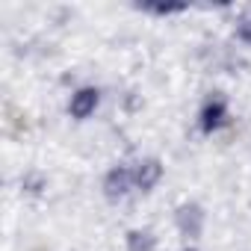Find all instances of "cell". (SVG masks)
Masks as SVG:
<instances>
[{
  "mask_svg": "<svg viewBox=\"0 0 251 251\" xmlns=\"http://www.w3.org/2000/svg\"><path fill=\"white\" fill-rule=\"evenodd\" d=\"M175 219H177L180 233H183V236H189V239H195V236L201 233V227H204V213H201V207H198V204H180Z\"/></svg>",
  "mask_w": 251,
  "mask_h": 251,
  "instance_id": "cell-1",
  "label": "cell"
},
{
  "mask_svg": "<svg viewBox=\"0 0 251 251\" xmlns=\"http://www.w3.org/2000/svg\"><path fill=\"white\" fill-rule=\"evenodd\" d=\"M130 186H136V180H133V169H127V166L112 169V172L106 175V180H103V189H106V195H109V198H121V195H127V192H130Z\"/></svg>",
  "mask_w": 251,
  "mask_h": 251,
  "instance_id": "cell-2",
  "label": "cell"
},
{
  "mask_svg": "<svg viewBox=\"0 0 251 251\" xmlns=\"http://www.w3.org/2000/svg\"><path fill=\"white\" fill-rule=\"evenodd\" d=\"M95 106H98V89L86 86V89H77V92L71 95L68 112H71L74 118H89V115L95 112Z\"/></svg>",
  "mask_w": 251,
  "mask_h": 251,
  "instance_id": "cell-3",
  "label": "cell"
},
{
  "mask_svg": "<svg viewBox=\"0 0 251 251\" xmlns=\"http://www.w3.org/2000/svg\"><path fill=\"white\" fill-rule=\"evenodd\" d=\"M160 177H163V166H160V160H142V163L133 169V180H136V186H139L142 192L154 189V186L160 183Z\"/></svg>",
  "mask_w": 251,
  "mask_h": 251,
  "instance_id": "cell-4",
  "label": "cell"
},
{
  "mask_svg": "<svg viewBox=\"0 0 251 251\" xmlns=\"http://www.w3.org/2000/svg\"><path fill=\"white\" fill-rule=\"evenodd\" d=\"M225 115H227V106H225V100L222 98H213L207 106H204V112H201V127L210 133V130H216L219 124L225 121Z\"/></svg>",
  "mask_w": 251,
  "mask_h": 251,
  "instance_id": "cell-5",
  "label": "cell"
},
{
  "mask_svg": "<svg viewBox=\"0 0 251 251\" xmlns=\"http://www.w3.org/2000/svg\"><path fill=\"white\" fill-rule=\"evenodd\" d=\"M154 248H157V242H154V236L148 230H130L127 251H154Z\"/></svg>",
  "mask_w": 251,
  "mask_h": 251,
  "instance_id": "cell-6",
  "label": "cell"
},
{
  "mask_svg": "<svg viewBox=\"0 0 251 251\" xmlns=\"http://www.w3.org/2000/svg\"><path fill=\"white\" fill-rule=\"evenodd\" d=\"M183 251H198V248H192V245H189V248H183Z\"/></svg>",
  "mask_w": 251,
  "mask_h": 251,
  "instance_id": "cell-7",
  "label": "cell"
}]
</instances>
